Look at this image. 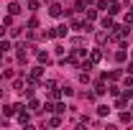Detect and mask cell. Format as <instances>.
<instances>
[{
	"mask_svg": "<svg viewBox=\"0 0 133 130\" xmlns=\"http://www.w3.org/2000/svg\"><path fill=\"white\" fill-rule=\"evenodd\" d=\"M38 61H41V64L49 61V54H46V51H38Z\"/></svg>",
	"mask_w": 133,
	"mask_h": 130,
	"instance_id": "obj_4",
	"label": "cell"
},
{
	"mask_svg": "<svg viewBox=\"0 0 133 130\" xmlns=\"http://www.w3.org/2000/svg\"><path fill=\"white\" fill-rule=\"evenodd\" d=\"M0 97H3V89H0Z\"/></svg>",
	"mask_w": 133,
	"mask_h": 130,
	"instance_id": "obj_10",
	"label": "cell"
},
{
	"mask_svg": "<svg viewBox=\"0 0 133 130\" xmlns=\"http://www.w3.org/2000/svg\"><path fill=\"white\" fill-rule=\"evenodd\" d=\"M54 112H59V115H62V112H66V107H64V105H62V102H59V105L54 107Z\"/></svg>",
	"mask_w": 133,
	"mask_h": 130,
	"instance_id": "obj_7",
	"label": "cell"
},
{
	"mask_svg": "<svg viewBox=\"0 0 133 130\" xmlns=\"http://www.w3.org/2000/svg\"><path fill=\"white\" fill-rule=\"evenodd\" d=\"M62 92H64L66 97H72V95H74V89H72V87H62Z\"/></svg>",
	"mask_w": 133,
	"mask_h": 130,
	"instance_id": "obj_6",
	"label": "cell"
},
{
	"mask_svg": "<svg viewBox=\"0 0 133 130\" xmlns=\"http://www.w3.org/2000/svg\"><path fill=\"white\" fill-rule=\"evenodd\" d=\"M49 13H51V16H62V5H51Z\"/></svg>",
	"mask_w": 133,
	"mask_h": 130,
	"instance_id": "obj_1",
	"label": "cell"
},
{
	"mask_svg": "<svg viewBox=\"0 0 133 130\" xmlns=\"http://www.w3.org/2000/svg\"><path fill=\"white\" fill-rule=\"evenodd\" d=\"M54 36H66V26H56V31H54Z\"/></svg>",
	"mask_w": 133,
	"mask_h": 130,
	"instance_id": "obj_2",
	"label": "cell"
},
{
	"mask_svg": "<svg viewBox=\"0 0 133 130\" xmlns=\"http://www.w3.org/2000/svg\"><path fill=\"white\" fill-rule=\"evenodd\" d=\"M8 10H10V13H13V16H16V13H21V5H18V3H13V5H10V8H8Z\"/></svg>",
	"mask_w": 133,
	"mask_h": 130,
	"instance_id": "obj_5",
	"label": "cell"
},
{
	"mask_svg": "<svg viewBox=\"0 0 133 130\" xmlns=\"http://www.w3.org/2000/svg\"><path fill=\"white\" fill-rule=\"evenodd\" d=\"M125 97H133V87H131V89H125Z\"/></svg>",
	"mask_w": 133,
	"mask_h": 130,
	"instance_id": "obj_9",
	"label": "cell"
},
{
	"mask_svg": "<svg viewBox=\"0 0 133 130\" xmlns=\"http://www.w3.org/2000/svg\"><path fill=\"white\" fill-rule=\"evenodd\" d=\"M18 120H21V122L26 125V122H28V112H21V115H18Z\"/></svg>",
	"mask_w": 133,
	"mask_h": 130,
	"instance_id": "obj_8",
	"label": "cell"
},
{
	"mask_svg": "<svg viewBox=\"0 0 133 130\" xmlns=\"http://www.w3.org/2000/svg\"><path fill=\"white\" fill-rule=\"evenodd\" d=\"M108 112H110V107H108V105H100V107H97V115H108Z\"/></svg>",
	"mask_w": 133,
	"mask_h": 130,
	"instance_id": "obj_3",
	"label": "cell"
}]
</instances>
